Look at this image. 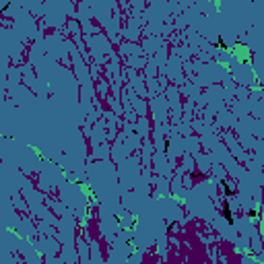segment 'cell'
<instances>
[{
	"instance_id": "obj_1",
	"label": "cell",
	"mask_w": 264,
	"mask_h": 264,
	"mask_svg": "<svg viewBox=\"0 0 264 264\" xmlns=\"http://www.w3.org/2000/svg\"><path fill=\"white\" fill-rule=\"evenodd\" d=\"M223 215H225V219L229 221V223L233 221V217H231V213H229V204H227V202H225V209H223Z\"/></svg>"
}]
</instances>
